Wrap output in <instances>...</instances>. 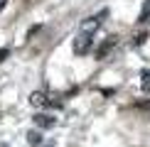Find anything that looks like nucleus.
<instances>
[{"label":"nucleus","mask_w":150,"mask_h":147,"mask_svg":"<svg viewBox=\"0 0 150 147\" xmlns=\"http://www.w3.org/2000/svg\"><path fill=\"white\" fill-rule=\"evenodd\" d=\"M93 44V34L89 32H79V37L74 39V54H86Z\"/></svg>","instance_id":"nucleus-1"},{"label":"nucleus","mask_w":150,"mask_h":147,"mask_svg":"<svg viewBox=\"0 0 150 147\" xmlns=\"http://www.w3.org/2000/svg\"><path fill=\"white\" fill-rule=\"evenodd\" d=\"M108 15V10H101L98 15H93V17H89L86 22H81V32H89V34H93L98 27H101V22H103V17Z\"/></svg>","instance_id":"nucleus-2"},{"label":"nucleus","mask_w":150,"mask_h":147,"mask_svg":"<svg viewBox=\"0 0 150 147\" xmlns=\"http://www.w3.org/2000/svg\"><path fill=\"white\" fill-rule=\"evenodd\" d=\"M35 123H37L40 127H54L57 118H52V115H45V113H40V115H35Z\"/></svg>","instance_id":"nucleus-3"},{"label":"nucleus","mask_w":150,"mask_h":147,"mask_svg":"<svg viewBox=\"0 0 150 147\" xmlns=\"http://www.w3.org/2000/svg\"><path fill=\"white\" fill-rule=\"evenodd\" d=\"M111 47H116V37H108V42H106V44L96 52V57H98V59H103L106 54H108V49H111Z\"/></svg>","instance_id":"nucleus-4"},{"label":"nucleus","mask_w":150,"mask_h":147,"mask_svg":"<svg viewBox=\"0 0 150 147\" xmlns=\"http://www.w3.org/2000/svg\"><path fill=\"white\" fill-rule=\"evenodd\" d=\"M30 103H32V106H47V98H45V93H40V91H37V93L30 96Z\"/></svg>","instance_id":"nucleus-5"},{"label":"nucleus","mask_w":150,"mask_h":147,"mask_svg":"<svg viewBox=\"0 0 150 147\" xmlns=\"http://www.w3.org/2000/svg\"><path fill=\"white\" fill-rule=\"evenodd\" d=\"M138 20H140V22L150 20V0H145V3H143V10H140V15H138Z\"/></svg>","instance_id":"nucleus-6"},{"label":"nucleus","mask_w":150,"mask_h":147,"mask_svg":"<svg viewBox=\"0 0 150 147\" xmlns=\"http://www.w3.org/2000/svg\"><path fill=\"white\" fill-rule=\"evenodd\" d=\"M143 91H150V69H143Z\"/></svg>","instance_id":"nucleus-7"},{"label":"nucleus","mask_w":150,"mask_h":147,"mask_svg":"<svg viewBox=\"0 0 150 147\" xmlns=\"http://www.w3.org/2000/svg\"><path fill=\"white\" fill-rule=\"evenodd\" d=\"M27 140H30V145H42V137H40V132H27Z\"/></svg>","instance_id":"nucleus-8"},{"label":"nucleus","mask_w":150,"mask_h":147,"mask_svg":"<svg viewBox=\"0 0 150 147\" xmlns=\"http://www.w3.org/2000/svg\"><path fill=\"white\" fill-rule=\"evenodd\" d=\"M8 54H10V49H8V47H0V61L8 59Z\"/></svg>","instance_id":"nucleus-9"},{"label":"nucleus","mask_w":150,"mask_h":147,"mask_svg":"<svg viewBox=\"0 0 150 147\" xmlns=\"http://www.w3.org/2000/svg\"><path fill=\"white\" fill-rule=\"evenodd\" d=\"M5 5H8V0H0V10H5Z\"/></svg>","instance_id":"nucleus-10"},{"label":"nucleus","mask_w":150,"mask_h":147,"mask_svg":"<svg viewBox=\"0 0 150 147\" xmlns=\"http://www.w3.org/2000/svg\"><path fill=\"white\" fill-rule=\"evenodd\" d=\"M148 108H150V103H148Z\"/></svg>","instance_id":"nucleus-11"}]
</instances>
